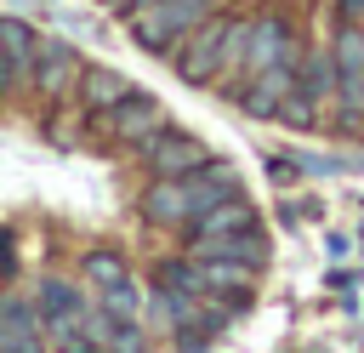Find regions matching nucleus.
I'll use <instances>...</instances> for the list:
<instances>
[{"mask_svg":"<svg viewBox=\"0 0 364 353\" xmlns=\"http://www.w3.org/2000/svg\"><path fill=\"white\" fill-rule=\"evenodd\" d=\"M205 11H210V0H119L125 34H131L142 51H154V57H165Z\"/></svg>","mask_w":364,"mask_h":353,"instance_id":"1","label":"nucleus"},{"mask_svg":"<svg viewBox=\"0 0 364 353\" xmlns=\"http://www.w3.org/2000/svg\"><path fill=\"white\" fill-rule=\"evenodd\" d=\"M233 23H239V11H205V17L165 51L182 85H210V80H216V63H222V46H228Z\"/></svg>","mask_w":364,"mask_h":353,"instance_id":"2","label":"nucleus"},{"mask_svg":"<svg viewBox=\"0 0 364 353\" xmlns=\"http://www.w3.org/2000/svg\"><path fill=\"white\" fill-rule=\"evenodd\" d=\"M301 57V28L290 11H256L245 17V51H239V80L273 68V63H296Z\"/></svg>","mask_w":364,"mask_h":353,"instance_id":"3","label":"nucleus"},{"mask_svg":"<svg viewBox=\"0 0 364 353\" xmlns=\"http://www.w3.org/2000/svg\"><path fill=\"white\" fill-rule=\"evenodd\" d=\"M131 148H136V159L148 165V176H182V171H193V165L210 159V148H205L193 131H176L171 120L154 125L148 137H136Z\"/></svg>","mask_w":364,"mask_h":353,"instance_id":"4","label":"nucleus"},{"mask_svg":"<svg viewBox=\"0 0 364 353\" xmlns=\"http://www.w3.org/2000/svg\"><path fill=\"white\" fill-rule=\"evenodd\" d=\"M193 256V251H188ZM256 273L250 262H228V256H193V290L210 296V302H228V307H245L256 296Z\"/></svg>","mask_w":364,"mask_h":353,"instance_id":"5","label":"nucleus"},{"mask_svg":"<svg viewBox=\"0 0 364 353\" xmlns=\"http://www.w3.org/2000/svg\"><path fill=\"white\" fill-rule=\"evenodd\" d=\"M154 125H165V102L148 97V91H125L119 102H108L102 114H91V131H102V137H114V142H136V137H148Z\"/></svg>","mask_w":364,"mask_h":353,"instance_id":"6","label":"nucleus"},{"mask_svg":"<svg viewBox=\"0 0 364 353\" xmlns=\"http://www.w3.org/2000/svg\"><path fill=\"white\" fill-rule=\"evenodd\" d=\"M34 51H40V34L23 17H0V102L23 97V85L34 74Z\"/></svg>","mask_w":364,"mask_h":353,"instance_id":"7","label":"nucleus"},{"mask_svg":"<svg viewBox=\"0 0 364 353\" xmlns=\"http://www.w3.org/2000/svg\"><path fill=\"white\" fill-rule=\"evenodd\" d=\"M80 68H85V57L74 51V40H46V34H40V51H34V74H28V85H34L46 102H57V97L74 91Z\"/></svg>","mask_w":364,"mask_h":353,"instance_id":"8","label":"nucleus"},{"mask_svg":"<svg viewBox=\"0 0 364 353\" xmlns=\"http://www.w3.org/2000/svg\"><path fill=\"white\" fill-rule=\"evenodd\" d=\"M290 85H296V63H273V68L250 74V80H245V91L233 85L228 97H233L250 120H273V114H279V102L290 97Z\"/></svg>","mask_w":364,"mask_h":353,"instance_id":"9","label":"nucleus"},{"mask_svg":"<svg viewBox=\"0 0 364 353\" xmlns=\"http://www.w3.org/2000/svg\"><path fill=\"white\" fill-rule=\"evenodd\" d=\"M136 216L154 222V228H182L193 216V199L182 188V176H154L142 194H136Z\"/></svg>","mask_w":364,"mask_h":353,"instance_id":"10","label":"nucleus"},{"mask_svg":"<svg viewBox=\"0 0 364 353\" xmlns=\"http://www.w3.org/2000/svg\"><path fill=\"white\" fill-rule=\"evenodd\" d=\"M256 222H262V211H256L245 194H233V199L188 216V222H182V245H199V239H216V233H239V228H256Z\"/></svg>","mask_w":364,"mask_h":353,"instance_id":"11","label":"nucleus"},{"mask_svg":"<svg viewBox=\"0 0 364 353\" xmlns=\"http://www.w3.org/2000/svg\"><path fill=\"white\" fill-rule=\"evenodd\" d=\"M182 188H188V199H193V216H199V211H210V205H222V199H233V194H245L239 171H233V165H222V159H205V165L182 171Z\"/></svg>","mask_w":364,"mask_h":353,"instance_id":"12","label":"nucleus"},{"mask_svg":"<svg viewBox=\"0 0 364 353\" xmlns=\"http://www.w3.org/2000/svg\"><path fill=\"white\" fill-rule=\"evenodd\" d=\"M0 353H46V319L28 302H0Z\"/></svg>","mask_w":364,"mask_h":353,"instance_id":"13","label":"nucleus"},{"mask_svg":"<svg viewBox=\"0 0 364 353\" xmlns=\"http://www.w3.org/2000/svg\"><path fill=\"white\" fill-rule=\"evenodd\" d=\"M188 251H193V256H228V262H250V268H267V262H273V245H267L262 222H256V228H239V233L199 239V245H188Z\"/></svg>","mask_w":364,"mask_h":353,"instance_id":"14","label":"nucleus"},{"mask_svg":"<svg viewBox=\"0 0 364 353\" xmlns=\"http://www.w3.org/2000/svg\"><path fill=\"white\" fill-rule=\"evenodd\" d=\"M125 91H136V85H131L119 68H108V63H85V68H80V80H74V97H80V108H85V114H102V108H108V102H119Z\"/></svg>","mask_w":364,"mask_h":353,"instance_id":"15","label":"nucleus"},{"mask_svg":"<svg viewBox=\"0 0 364 353\" xmlns=\"http://www.w3.org/2000/svg\"><path fill=\"white\" fill-rule=\"evenodd\" d=\"M296 85H301V91H313V97L324 102V97L336 91V57H330V51H307V46H301V57H296Z\"/></svg>","mask_w":364,"mask_h":353,"instance_id":"16","label":"nucleus"},{"mask_svg":"<svg viewBox=\"0 0 364 353\" xmlns=\"http://www.w3.org/2000/svg\"><path fill=\"white\" fill-rule=\"evenodd\" d=\"M34 307H40V319H80V313H85V302H80V290H74L68 279H40Z\"/></svg>","mask_w":364,"mask_h":353,"instance_id":"17","label":"nucleus"},{"mask_svg":"<svg viewBox=\"0 0 364 353\" xmlns=\"http://www.w3.org/2000/svg\"><path fill=\"white\" fill-rule=\"evenodd\" d=\"M273 120H279V125H290V131H318V120H324V114H318V97H313V91L290 85V97L279 102V114H273Z\"/></svg>","mask_w":364,"mask_h":353,"instance_id":"18","label":"nucleus"},{"mask_svg":"<svg viewBox=\"0 0 364 353\" xmlns=\"http://www.w3.org/2000/svg\"><path fill=\"white\" fill-rule=\"evenodd\" d=\"M102 353H148V330H142V319H114V313H108Z\"/></svg>","mask_w":364,"mask_h":353,"instance_id":"19","label":"nucleus"},{"mask_svg":"<svg viewBox=\"0 0 364 353\" xmlns=\"http://www.w3.org/2000/svg\"><path fill=\"white\" fill-rule=\"evenodd\" d=\"M142 290L131 285V273L125 279H114V285H102V313H114V319H142Z\"/></svg>","mask_w":364,"mask_h":353,"instance_id":"20","label":"nucleus"},{"mask_svg":"<svg viewBox=\"0 0 364 353\" xmlns=\"http://www.w3.org/2000/svg\"><path fill=\"white\" fill-rule=\"evenodd\" d=\"M125 273H131V268H125V256H119V251H91V256H85V279H91L97 290H102V285H114V279H125Z\"/></svg>","mask_w":364,"mask_h":353,"instance_id":"21","label":"nucleus"},{"mask_svg":"<svg viewBox=\"0 0 364 353\" xmlns=\"http://www.w3.org/2000/svg\"><path fill=\"white\" fill-rule=\"evenodd\" d=\"M267 176H273L279 188H290V182L301 176V165H296V154H267Z\"/></svg>","mask_w":364,"mask_h":353,"instance_id":"22","label":"nucleus"},{"mask_svg":"<svg viewBox=\"0 0 364 353\" xmlns=\"http://www.w3.org/2000/svg\"><path fill=\"white\" fill-rule=\"evenodd\" d=\"M336 17L341 23H364V0H336Z\"/></svg>","mask_w":364,"mask_h":353,"instance_id":"23","label":"nucleus"},{"mask_svg":"<svg viewBox=\"0 0 364 353\" xmlns=\"http://www.w3.org/2000/svg\"><path fill=\"white\" fill-rule=\"evenodd\" d=\"M324 251H330V256H347L353 239H347V233H324Z\"/></svg>","mask_w":364,"mask_h":353,"instance_id":"24","label":"nucleus"},{"mask_svg":"<svg viewBox=\"0 0 364 353\" xmlns=\"http://www.w3.org/2000/svg\"><path fill=\"white\" fill-rule=\"evenodd\" d=\"M97 6H119V0H97Z\"/></svg>","mask_w":364,"mask_h":353,"instance_id":"25","label":"nucleus"}]
</instances>
